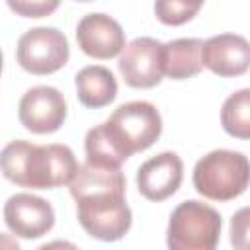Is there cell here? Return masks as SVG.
Returning <instances> with one entry per match:
<instances>
[{"label":"cell","instance_id":"cell-1","mask_svg":"<svg viewBox=\"0 0 250 250\" xmlns=\"http://www.w3.org/2000/svg\"><path fill=\"white\" fill-rule=\"evenodd\" d=\"M76 201V217L82 229L96 240H121L133 223L125 201V176L121 168H102L84 162L68 184Z\"/></svg>","mask_w":250,"mask_h":250},{"label":"cell","instance_id":"cell-2","mask_svg":"<svg viewBox=\"0 0 250 250\" xmlns=\"http://www.w3.org/2000/svg\"><path fill=\"white\" fill-rule=\"evenodd\" d=\"M160 133L162 117L150 102L121 104L109 119L86 133V162L102 168H121L129 156L152 146Z\"/></svg>","mask_w":250,"mask_h":250},{"label":"cell","instance_id":"cell-3","mask_svg":"<svg viewBox=\"0 0 250 250\" xmlns=\"http://www.w3.org/2000/svg\"><path fill=\"white\" fill-rule=\"evenodd\" d=\"M78 170L74 152L66 145H33L12 141L0 150L2 176L21 188L53 189L70 184Z\"/></svg>","mask_w":250,"mask_h":250},{"label":"cell","instance_id":"cell-4","mask_svg":"<svg viewBox=\"0 0 250 250\" xmlns=\"http://www.w3.org/2000/svg\"><path fill=\"white\" fill-rule=\"evenodd\" d=\"M248 158L238 150L217 148L201 156L193 166V188L211 201H230L248 188Z\"/></svg>","mask_w":250,"mask_h":250},{"label":"cell","instance_id":"cell-5","mask_svg":"<svg viewBox=\"0 0 250 250\" xmlns=\"http://www.w3.org/2000/svg\"><path fill=\"white\" fill-rule=\"evenodd\" d=\"M221 213L197 199L182 201L166 229L168 250H217L221 240Z\"/></svg>","mask_w":250,"mask_h":250},{"label":"cell","instance_id":"cell-6","mask_svg":"<svg viewBox=\"0 0 250 250\" xmlns=\"http://www.w3.org/2000/svg\"><path fill=\"white\" fill-rule=\"evenodd\" d=\"M68 41L57 27H31L16 47L18 64L35 76H45L61 70L68 62Z\"/></svg>","mask_w":250,"mask_h":250},{"label":"cell","instance_id":"cell-7","mask_svg":"<svg viewBox=\"0 0 250 250\" xmlns=\"http://www.w3.org/2000/svg\"><path fill=\"white\" fill-rule=\"evenodd\" d=\"M18 117L20 123L35 135L55 133L66 119L64 96L53 86H33L21 96Z\"/></svg>","mask_w":250,"mask_h":250},{"label":"cell","instance_id":"cell-8","mask_svg":"<svg viewBox=\"0 0 250 250\" xmlns=\"http://www.w3.org/2000/svg\"><path fill=\"white\" fill-rule=\"evenodd\" d=\"M162 43L152 37H137L119 57V72L127 86L148 90L162 82Z\"/></svg>","mask_w":250,"mask_h":250},{"label":"cell","instance_id":"cell-9","mask_svg":"<svg viewBox=\"0 0 250 250\" xmlns=\"http://www.w3.org/2000/svg\"><path fill=\"white\" fill-rule=\"evenodd\" d=\"M4 221L20 238H41L55 225L51 203L33 193H14L4 203Z\"/></svg>","mask_w":250,"mask_h":250},{"label":"cell","instance_id":"cell-10","mask_svg":"<svg viewBox=\"0 0 250 250\" xmlns=\"http://www.w3.org/2000/svg\"><path fill=\"white\" fill-rule=\"evenodd\" d=\"M76 41L92 59H113L125 49V31L107 14H86L76 25Z\"/></svg>","mask_w":250,"mask_h":250},{"label":"cell","instance_id":"cell-11","mask_svg":"<svg viewBox=\"0 0 250 250\" xmlns=\"http://www.w3.org/2000/svg\"><path fill=\"white\" fill-rule=\"evenodd\" d=\"M184 180V162L176 152H160L137 170V189L148 201H164L174 195Z\"/></svg>","mask_w":250,"mask_h":250},{"label":"cell","instance_id":"cell-12","mask_svg":"<svg viewBox=\"0 0 250 250\" xmlns=\"http://www.w3.org/2000/svg\"><path fill=\"white\" fill-rule=\"evenodd\" d=\"M201 66L223 78L240 76L250 66V45L238 33H219L203 41Z\"/></svg>","mask_w":250,"mask_h":250},{"label":"cell","instance_id":"cell-13","mask_svg":"<svg viewBox=\"0 0 250 250\" xmlns=\"http://www.w3.org/2000/svg\"><path fill=\"white\" fill-rule=\"evenodd\" d=\"M203 41L195 37L174 39L162 45V76L170 80H188L201 72Z\"/></svg>","mask_w":250,"mask_h":250},{"label":"cell","instance_id":"cell-14","mask_svg":"<svg viewBox=\"0 0 250 250\" xmlns=\"http://www.w3.org/2000/svg\"><path fill=\"white\" fill-rule=\"evenodd\" d=\"M76 96L84 107L100 109L109 105L117 96V80L113 72L102 64H90L74 76Z\"/></svg>","mask_w":250,"mask_h":250},{"label":"cell","instance_id":"cell-15","mask_svg":"<svg viewBox=\"0 0 250 250\" xmlns=\"http://www.w3.org/2000/svg\"><path fill=\"white\" fill-rule=\"evenodd\" d=\"M223 129L236 139L246 141L250 137V90L242 88L230 94L221 109Z\"/></svg>","mask_w":250,"mask_h":250},{"label":"cell","instance_id":"cell-16","mask_svg":"<svg viewBox=\"0 0 250 250\" xmlns=\"http://www.w3.org/2000/svg\"><path fill=\"white\" fill-rule=\"evenodd\" d=\"M201 10V2H182V0H158L154 4L156 18L166 25H182Z\"/></svg>","mask_w":250,"mask_h":250},{"label":"cell","instance_id":"cell-17","mask_svg":"<svg viewBox=\"0 0 250 250\" xmlns=\"http://www.w3.org/2000/svg\"><path fill=\"white\" fill-rule=\"evenodd\" d=\"M8 8L14 10L16 14L23 16V18H43L49 16L51 12H55L59 8L57 0H39V2H29V0H10Z\"/></svg>","mask_w":250,"mask_h":250},{"label":"cell","instance_id":"cell-18","mask_svg":"<svg viewBox=\"0 0 250 250\" xmlns=\"http://www.w3.org/2000/svg\"><path fill=\"white\" fill-rule=\"evenodd\" d=\"M230 242L234 250H248V209L242 207L230 219Z\"/></svg>","mask_w":250,"mask_h":250},{"label":"cell","instance_id":"cell-19","mask_svg":"<svg viewBox=\"0 0 250 250\" xmlns=\"http://www.w3.org/2000/svg\"><path fill=\"white\" fill-rule=\"evenodd\" d=\"M37 250H78V246L68 240H51L47 244H41Z\"/></svg>","mask_w":250,"mask_h":250},{"label":"cell","instance_id":"cell-20","mask_svg":"<svg viewBox=\"0 0 250 250\" xmlns=\"http://www.w3.org/2000/svg\"><path fill=\"white\" fill-rule=\"evenodd\" d=\"M0 250H21V248H20V244L16 242V238L12 234L0 232Z\"/></svg>","mask_w":250,"mask_h":250},{"label":"cell","instance_id":"cell-21","mask_svg":"<svg viewBox=\"0 0 250 250\" xmlns=\"http://www.w3.org/2000/svg\"><path fill=\"white\" fill-rule=\"evenodd\" d=\"M0 72H2V51H0Z\"/></svg>","mask_w":250,"mask_h":250}]
</instances>
